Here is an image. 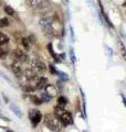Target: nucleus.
Instances as JSON below:
<instances>
[{
    "instance_id": "f257e3e1",
    "label": "nucleus",
    "mask_w": 126,
    "mask_h": 132,
    "mask_svg": "<svg viewBox=\"0 0 126 132\" xmlns=\"http://www.w3.org/2000/svg\"><path fill=\"white\" fill-rule=\"evenodd\" d=\"M55 24H58V21L54 16H44L40 20V26L42 30L50 38L57 36L59 33V29L58 27H55Z\"/></svg>"
},
{
    "instance_id": "f03ea898",
    "label": "nucleus",
    "mask_w": 126,
    "mask_h": 132,
    "mask_svg": "<svg viewBox=\"0 0 126 132\" xmlns=\"http://www.w3.org/2000/svg\"><path fill=\"white\" fill-rule=\"evenodd\" d=\"M54 113L57 117L60 119V121L62 122L63 126H71L73 125V117L69 111H66L63 109V107L61 106H57L54 108Z\"/></svg>"
},
{
    "instance_id": "7ed1b4c3",
    "label": "nucleus",
    "mask_w": 126,
    "mask_h": 132,
    "mask_svg": "<svg viewBox=\"0 0 126 132\" xmlns=\"http://www.w3.org/2000/svg\"><path fill=\"white\" fill-rule=\"evenodd\" d=\"M44 123L45 126L51 131L53 132H60L62 130V122L60 121V119H59L57 116H53V114H47L44 117Z\"/></svg>"
},
{
    "instance_id": "20e7f679",
    "label": "nucleus",
    "mask_w": 126,
    "mask_h": 132,
    "mask_svg": "<svg viewBox=\"0 0 126 132\" xmlns=\"http://www.w3.org/2000/svg\"><path fill=\"white\" fill-rule=\"evenodd\" d=\"M28 5L36 11H45L49 9V2L47 0H27Z\"/></svg>"
},
{
    "instance_id": "39448f33",
    "label": "nucleus",
    "mask_w": 126,
    "mask_h": 132,
    "mask_svg": "<svg viewBox=\"0 0 126 132\" xmlns=\"http://www.w3.org/2000/svg\"><path fill=\"white\" fill-rule=\"evenodd\" d=\"M29 119H30L33 128H36L39 125V122L42 120V113L37 109H31L29 111Z\"/></svg>"
},
{
    "instance_id": "423d86ee",
    "label": "nucleus",
    "mask_w": 126,
    "mask_h": 132,
    "mask_svg": "<svg viewBox=\"0 0 126 132\" xmlns=\"http://www.w3.org/2000/svg\"><path fill=\"white\" fill-rule=\"evenodd\" d=\"M30 68L33 69V71H34L37 74H41V73L45 72V69H47V66H45V64H44L42 61L34 59V60L31 61V66H30Z\"/></svg>"
},
{
    "instance_id": "0eeeda50",
    "label": "nucleus",
    "mask_w": 126,
    "mask_h": 132,
    "mask_svg": "<svg viewBox=\"0 0 126 132\" xmlns=\"http://www.w3.org/2000/svg\"><path fill=\"white\" fill-rule=\"evenodd\" d=\"M11 57L13 59L15 62H20V63H23L28 60V56L26 55V53L22 52L20 48H16L11 52Z\"/></svg>"
},
{
    "instance_id": "6e6552de",
    "label": "nucleus",
    "mask_w": 126,
    "mask_h": 132,
    "mask_svg": "<svg viewBox=\"0 0 126 132\" xmlns=\"http://www.w3.org/2000/svg\"><path fill=\"white\" fill-rule=\"evenodd\" d=\"M11 71L13 72V74L17 77H20L22 75V67H21L20 62H15V63L11 64Z\"/></svg>"
},
{
    "instance_id": "1a4fd4ad",
    "label": "nucleus",
    "mask_w": 126,
    "mask_h": 132,
    "mask_svg": "<svg viewBox=\"0 0 126 132\" xmlns=\"http://www.w3.org/2000/svg\"><path fill=\"white\" fill-rule=\"evenodd\" d=\"M48 79L45 77H38L36 80V89H43L47 87Z\"/></svg>"
},
{
    "instance_id": "9d476101",
    "label": "nucleus",
    "mask_w": 126,
    "mask_h": 132,
    "mask_svg": "<svg viewBox=\"0 0 126 132\" xmlns=\"http://www.w3.org/2000/svg\"><path fill=\"white\" fill-rule=\"evenodd\" d=\"M45 92H47L48 95H50L51 97H53V96H55V95H57L58 90L55 88V86H53V85H47V87H45Z\"/></svg>"
},
{
    "instance_id": "9b49d317",
    "label": "nucleus",
    "mask_w": 126,
    "mask_h": 132,
    "mask_svg": "<svg viewBox=\"0 0 126 132\" xmlns=\"http://www.w3.org/2000/svg\"><path fill=\"white\" fill-rule=\"evenodd\" d=\"M10 108H11V110H12V112H13L18 118L22 117V112H21L20 108H19V107L17 106L16 104H11V105H10Z\"/></svg>"
},
{
    "instance_id": "f8f14e48",
    "label": "nucleus",
    "mask_w": 126,
    "mask_h": 132,
    "mask_svg": "<svg viewBox=\"0 0 126 132\" xmlns=\"http://www.w3.org/2000/svg\"><path fill=\"white\" fill-rule=\"evenodd\" d=\"M8 54H9V50H8L7 47H2L1 45H0V59L1 60L6 59V57L8 56Z\"/></svg>"
},
{
    "instance_id": "ddd939ff",
    "label": "nucleus",
    "mask_w": 126,
    "mask_h": 132,
    "mask_svg": "<svg viewBox=\"0 0 126 132\" xmlns=\"http://www.w3.org/2000/svg\"><path fill=\"white\" fill-rule=\"evenodd\" d=\"M8 41H9V38H8V35H6L5 33H1L0 32V45H3L8 43Z\"/></svg>"
},
{
    "instance_id": "4468645a",
    "label": "nucleus",
    "mask_w": 126,
    "mask_h": 132,
    "mask_svg": "<svg viewBox=\"0 0 126 132\" xmlns=\"http://www.w3.org/2000/svg\"><path fill=\"white\" fill-rule=\"evenodd\" d=\"M58 104H59V106L64 107L66 104H68V100H66V98H65V97L60 96V97H59V99H58Z\"/></svg>"
},
{
    "instance_id": "2eb2a0df",
    "label": "nucleus",
    "mask_w": 126,
    "mask_h": 132,
    "mask_svg": "<svg viewBox=\"0 0 126 132\" xmlns=\"http://www.w3.org/2000/svg\"><path fill=\"white\" fill-rule=\"evenodd\" d=\"M41 99H42V101L43 102H50V100L52 99V97L50 96V95H48L47 93H44V94H42Z\"/></svg>"
},
{
    "instance_id": "dca6fc26",
    "label": "nucleus",
    "mask_w": 126,
    "mask_h": 132,
    "mask_svg": "<svg viewBox=\"0 0 126 132\" xmlns=\"http://www.w3.org/2000/svg\"><path fill=\"white\" fill-rule=\"evenodd\" d=\"M9 26V20L7 18H2L0 19V28H5V27H8Z\"/></svg>"
},
{
    "instance_id": "f3484780",
    "label": "nucleus",
    "mask_w": 126,
    "mask_h": 132,
    "mask_svg": "<svg viewBox=\"0 0 126 132\" xmlns=\"http://www.w3.org/2000/svg\"><path fill=\"white\" fill-rule=\"evenodd\" d=\"M5 12H6L7 14H9V15H13L15 14V10L12 9L10 6H6L5 7Z\"/></svg>"
},
{
    "instance_id": "a211bd4d",
    "label": "nucleus",
    "mask_w": 126,
    "mask_h": 132,
    "mask_svg": "<svg viewBox=\"0 0 126 132\" xmlns=\"http://www.w3.org/2000/svg\"><path fill=\"white\" fill-rule=\"evenodd\" d=\"M120 50H121V53H122V55H123L124 60H126V48L122 42H120Z\"/></svg>"
},
{
    "instance_id": "6ab92c4d",
    "label": "nucleus",
    "mask_w": 126,
    "mask_h": 132,
    "mask_svg": "<svg viewBox=\"0 0 126 132\" xmlns=\"http://www.w3.org/2000/svg\"><path fill=\"white\" fill-rule=\"evenodd\" d=\"M21 44L23 45V47L26 50H29V46H30V44H29V40L28 39H21Z\"/></svg>"
},
{
    "instance_id": "aec40b11",
    "label": "nucleus",
    "mask_w": 126,
    "mask_h": 132,
    "mask_svg": "<svg viewBox=\"0 0 126 132\" xmlns=\"http://www.w3.org/2000/svg\"><path fill=\"white\" fill-rule=\"evenodd\" d=\"M59 76H60L63 80H68L69 79V77L66 76V74H64V73H62V72H59Z\"/></svg>"
},
{
    "instance_id": "412c9836",
    "label": "nucleus",
    "mask_w": 126,
    "mask_h": 132,
    "mask_svg": "<svg viewBox=\"0 0 126 132\" xmlns=\"http://www.w3.org/2000/svg\"><path fill=\"white\" fill-rule=\"evenodd\" d=\"M50 72H51L52 74H59V71H57L55 68H54V66L53 65H50Z\"/></svg>"
},
{
    "instance_id": "4be33fe9",
    "label": "nucleus",
    "mask_w": 126,
    "mask_h": 132,
    "mask_svg": "<svg viewBox=\"0 0 126 132\" xmlns=\"http://www.w3.org/2000/svg\"><path fill=\"white\" fill-rule=\"evenodd\" d=\"M70 54H71V60H72L73 63H75V56H74V53H73V50L72 48L70 50Z\"/></svg>"
},
{
    "instance_id": "5701e85b",
    "label": "nucleus",
    "mask_w": 126,
    "mask_h": 132,
    "mask_svg": "<svg viewBox=\"0 0 126 132\" xmlns=\"http://www.w3.org/2000/svg\"><path fill=\"white\" fill-rule=\"evenodd\" d=\"M0 76H1V77H3V78H5V79L7 80V81H9V82H10V79H9V78H8L7 76H5V74H2L1 72H0Z\"/></svg>"
},
{
    "instance_id": "b1692460",
    "label": "nucleus",
    "mask_w": 126,
    "mask_h": 132,
    "mask_svg": "<svg viewBox=\"0 0 126 132\" xmlns=\"http://www.w3.org/2000/svg\"><path fill=\"white\" fill-rule=\"evenodd\" d=\"M107 52H108V54H110V56L113 54V53H112V51H111V48L110 47H107Z\"/></svg>"
}]
</instances>
